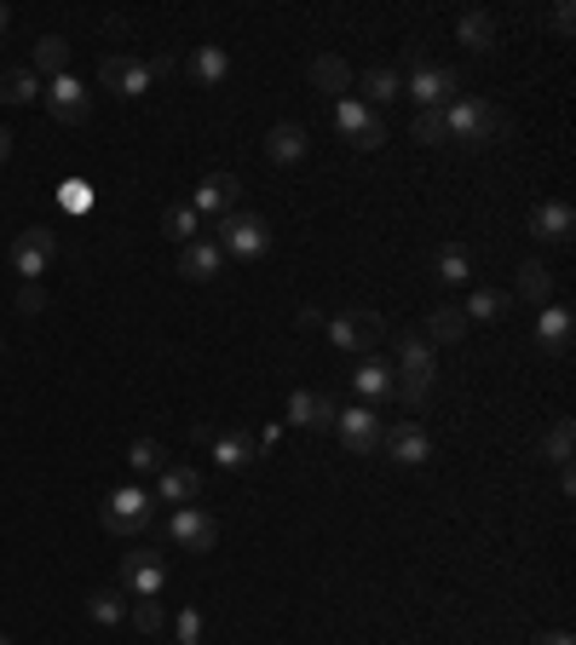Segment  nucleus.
I'll return each mask as SVG.
<instances>
[{
	"mask_svg": "<svg viewBox=\"0 0 576 645\" xmlns=\"http://www.w3.org/2000/svg\"><path fill=\"white\" fill-rule=\"evenodd\" d=\"M427 346H450V341H461L468 335V318H461V306H438V311H427Z\"/></svg>",
	"mask_w": 576,
	"mask_h": 645,
	"instance_id": "nucleus-28",
	"label": "nucleus"
},
{
	"mask_svg": "<svg viewBox=\"0 0 576 645\" xmlns=\"http://www.w3.org/2000/svg\"><path fill=\"white\" fill-rule=\"evenodd\" d=\"M329 341H335L341 352H364L369 358V346L387 335V323H381V311H341V318H329Z\"/></svg>",
	"mask_w": 576,
	"mask_h": 645,
	"instance_id": "nucleus-5",
	"label": "nucleus"
},
{
	"mask_svg": "<svg viewBox=\"0 0 576 645\" xmlns=\"http://www.w3.org/2000/svg\"><path fill=\"white\" fill-rule=\"evenodd\" d=\"M392 352H398V369H392V392H404V404L421 410L438 387V364H433V346L421 329H398L392 335Z\"/></svg>",
	"mask_w": 576,
	"mask_h": 645,
	"instance_id": "nucleus-1",
	"label": "nucleus"
},
{
	"mask_svg": "<svg viewBox=\"0 0 576 645\" xmlns=\"http://www.w3.org/2000/svg\"><path fill=\"white\" fill-rule=\"evenodd\" d=\"M173 456H168V444H157V438H133L127 444V467L133 473H162Z\"/></svg>",
	"mask_w": 576,
	"mask_h": 645,
	"instance_id": "nucleus-36",
	"label": "nucleus"
},
{
	"mask_svg": "<svg viewBox=\"0 0 576 645\" xmlns=\"http://www.w3.org/2000/svg\"><path fill=\"white\" fill-rule=\"evenodd\" d=\"M537 645H576L565 629H548V634H537Z\"/></svg>",
	"mask_w": 576,
	"mask_h": 645,
	"instance_id": "nucleus-45",
	"label": "nucleus"
},
{
	"mask_svg": "<svg viewBox=\"0 0 576 645\" xmlns=\"http://www.w3.org/2000/svg\"><path fill=\"white\" fill-rule=\"evenodd\" d=\"M548 30H553V35H571V30H576V7H571V0H560V7L548 12Z\"/></svg>",
	"mask_w": 576,
	"mask_h": 645,
	"instance_id": "nucleus-43",
	"label": "nucleus"
},
{
	"mask_svg": "<svg viewBox=\"0 0 576 645\" xmlns=\"http://www.w3.org/2000/svg\"><path fill=\"white\" fill-rule=\"evenodd\" d=\"M162 622H168L162 599H133V629L139 634H162Z\"/></svg>",
	"mask_w": 576,
	"mask_h": 645,
	"instance_id": "nucleus-39",
	"label": "nucleus"
},
{
	"mask_svg": "<svg viewBox=\"0 0 576 645\" xmlns=\"http://www.w3.org/2000/svg\"><path fill=\"white\" fill-rule=\"evenodd\" d=\"M7 156H12V133L0 127V162H7Z\"/></svg>",
	"mask_w": 576,
	"mask_h": 645,
	"instance_id": "nucleus-46",
	"label": "nucleus"
},
{
	"mask_svg": "<svg viewBox=\"0 0 576 645\" xmlns=\"http://www.w3.org/2000/svg\"><path fill=\"white\" fill-rule=\"evenodd\" d=\"M99 81L110 87V93H122V99H145L150 93V64L145 58H133V53H110L104 64H99Z\"/></svg>",
	"mask_w": 576,
	"mask_h": 645,
	"instance_id": "nucleus-10",
	"label": "nucleus"
},
{
	"mask_svg": "<svg viewBox=\"0 0 576 645\" xmlns=\"http://www.w3.org/2000/svg\"><path fill=\"white\" fill-rule=\"evenodd\" d=\"M47 93V81H41L30 64H18V70H0V99L7 104H30V99H41Z\"/></svg>",
	"mask_w": 576,
	"mask_h": 645,
	"instance_id": "nucleus-30",
	"label": "nucleus"
},
{
	"mask_svg": "<svg viewBox=\"0 0 576 645\" xmlns=\"http://www.w3.org/2000/svg\"><path fill=\"white\" fill-rule=\"evenodd\" d=\"M226 76H231V53L226 47H196L191 53V81L196 87H219Z\"/></svg>",
	"mask_w": 576,
	"mask_h": 645,
	"instance_id": "nucleus-29",
	"label": "nucleus"
},
{
	"mask_svg": "<svg viewBox=\"0 0 576 645\" xmlns=\"http://www.w3.org/2000/svg\"><path fill=\"white\" fill-rule=\"evenodd\" d=\"M456 87H461L456 70H445V64H427V58H421L415 70H410V81H404V93H410L421 110H445Z\"/></svg>",
	"mask_w": 576,
	"mask_h": 645,
	"instance_id": "nucleus-7",
	"label": "nucleus"
},
{
	"mask_svg": "<svg viewBox=\"0 0 576 645\" xmlns=\"http://www.w3.org/2000/svg\"><path fill=\"white\" fill-rule=\"evenodd\" d=\"M571 335H576L571 306H542V311H537V346H542V352L565 358V352H571Z\"/></svg>",
	"mask_w": 576,
	"mask_h": 645,
	"instance_id": "nucleus-17",
	"label": "nucleus"
},
{
	"mask_svg": "<svg viewBox=\"0 0 576 645\" xmlns=\"http://www.w3.org/2000/svg\"><path fill=\"white\" fill-rule=\"evenodd\" d=\"M157 496L162 502H173V507H191L196 496H203V473H196V467H162V484H157Z\"/></svg>",
	"mask_w": 576,
	"mask_h": 645,
	"instance_id": "nucleus-22",
	"label": "nucleus"
},
{
	"mask_svg": "<svg viewBox=\"0 0 576 645\" xmlns=\"http://www.w3.org/2000/svg\"><path fill=\"white\" fill-rule=\"evenodd\" d=\"M237 196H242V180H237V173H208V180L196 185L191 208H196V214H219V219H226V214H237Z\"/></svg>",
	"mask_w": 576,
	"mask_h": 645,
	"instance_id": "nucleus-16",
	"label": "nucleus"
},
{
	"mask_svg": "<svg viewBox=\"0 0 576 645\" xmlns=\"http://www.w3.org/2000/svg\"><path fill=\"white\" fill-rule=\"evenodd\" d=\"M58 208L64 214H87V208H93V185H87V180H64L58 185Z\"/></svg>",
	"mask_w": 576,
	"mask_h": 645,
	"instance_id": "nucleus-40",
	"label": "nucleus"
},
{
	"mask_svg": "<svg viewBox=\"0 0 576 645\" xmlns=\"http://www.w3.org/2000/svg\"><path fill=\"white\" fill-rule=\"evenodd\" d=\"M571 231H576V214H571V203H560V196H548V203L530 208V237H537V242H553V249H565Z\"/></svg>",
	"mask_w": 576,
	"mask_h": 645,
	"instance_id": "nucleus-14",
	"label": "nucleus"
},
{
	"mask_svg": "<svg viewBox=\"0 0 576 645\" xmlns=\"http://www.w3.org/2000/svg\"><path fill=\"white\" fill-rule=\"evenodd\" d=\"M214 249L219 254H231V260H260L265 249H272V231H265V219L260 214H226L219 219V237H214Z\"/></svg>",
	"mask_w": 576,
	"mask_h": 645,
	"instance_id": "nucleus-3",
	"label": "nucleus"
},
{
	"mask_svg": "<svg viewBox=\"0 0 576 645\" xmlns=\"http://www.w3.org/2000/svg\"><path fill=\"white\" fill-rule=\"evenodd\" d=\"M99 525L110 530V537H139V530L150 525V491H133V484L110 491L104 507H99Z\"/></svg>",
	"mask_w": 576,
	"mask_h": 645,
	"instance_id": "nucleus-4",
	"label": "nucleus"
},
{
	"mask_svg": "<svg viewBox=\"0 0 576 645\" xmlns=\"http://www.w3.org/2000/svg\"><path fill=\"white\" fill-rule=\"evenodd\" d=\"M352 392H358L369 410L381 404V398H392V364H381L375 352H369V358H358V369H352Z\"/></svg>",
	"mask_w": 576,
	"mask_h": 645,
	"instance_id": "nucleus-20",
	"label": "nucleus"
},
{
	"mask_svg": "<svg viewBox=\"0 0 576 645\" xmlns=\"http://www.w3.org/2000/svg\"><path fill=\"white\" fill-rule=\"evenodd\" d=\"M358 93H364V104H369V110H375V104H392L398 93H404V76L387 70V64H375V70H364V76H358Z\"/></svg>",
	"mask_w": 576,
	"mask_h": 645,
	"instance_id": "nucleus-26",
	"label": "nucleus"
},
{
	"mask_svg": "<svg viewBox=\"0 0 576 645\" xmlns=\"http://www.w3.org/2000/svg\"><path fill=\"white\" fill-rule=\"evenodd\" d=\"M18 311H24V318L47 311V288H41V283H24V288H18Z\"/></svg>",
	"mask_w": 576,
	"mask_h": 645,
	"instance_id": "nucleus-42",
	"label": "nucleus"
},
{
	"mask_svg": "<svg viewBox=\"0 0 576 645\" xmlns=\"http://www.w3.org/2000/svg\"><path fill=\"white\" fill-rule=\"evenodd\" d=\"M288 421L306 433H323V427H335V404H329L323 392H295L288 398Z\"/></svg>",
	"mask_w": 576,
	"mask_h": 645,
	"instance_id": "nucleus-21",
	"label": "nucleus"
},
{
	"mask_svg": "<svg viewBox=\"0 0 576 645\" xmlns=\"http://www.w3.org/2000/svg\"><path fill=\"white\" fill-rule=\"evenodd\" d=\"M445 116H450V139L468 145V150H484V145H502L507 139V116H502L491 99H450Z\"/></svg>",
	"mask_w": 576,
	"mask_h": 645,
	"instance_id": "nucleus-2",
	"label": "nucleus"
},
{
	"mask_svg": "<svg viewBox=\"0 0 576 645\" xmlns=\"http://www.w3.org/2000/svg\"><path fill=\"white\" fill-rule=\"evenodd\" d=\"M53 254H58V237L47 226H30V231H18V242H12V272L24 283H35V277H47Z\"/></svg>",
	"mask_w": 576,
	"mask_h": 645,
	"instance_id": "nucleus-8",
	"label": "nucleus"
},
{
	"mask_svg": "<svg viewBox=\"0 0 576 645\" xmlns=\"http://www.w3.org/2000/svg\"><path fill=\"white\" fill-rule=\"evenodd\" d=\"M306 150H312V133H306L300 122H277L272 133H265V156H272L277 168H295Z\"/></svg>",
	"mask_w": 576,
	"mask_h": 645,
	"instance_id": "nucleus-18",
	"label": "nucleus"
},
{
	"mask_svg": "<svg viewBox=\"0 0 576 645\" xmlns=\"http://www.w3.org/2000/svg\"><path fill=\"white\" fill-rule=\"evenodd\" d=\"M410 139H421V145H445V139H450V116H445V110H421L415 127H410Z\"/></svg>",
	"mask_w": 576,
	"mask_h": 645,
	"instance_id": "nucleus-37",
	"label": "nucleus"
},
{
	"mask_svg": "<svg viewBox=\"0 0 576 645\" xmlns=\"http://www.w3.org/2000/svg\"><path fill=\"white\" fill-rule=\"evenodd\" d=\"M0 645H12V640H7V634H0Z\"/></svg>",
	"mask_w": 576,
	"mask_h": 645,
	"instance_id": "nucleus-48",
	"label": "nucleus"
},
{
	"mask_svg": "<svg viewBox=\"0 0 576 645\" xmlns=\"http://www.w3.org/2000/svg\"><path fill=\"white\" fill-rule=\"evenodd\" d=\"M381 450L398 467H427L433 461V438H427V427H415V421H398V427H381Z\"/></svg>",
	"mask_w": 576,
	"mask_h": 645,
	"instance_id": "nucleus-13",
	"label": "nucleus"
},
{
	"mask_svg": "<svg viewBox=\"0 0 576 645\" xmlns=\"http://www.w3.org/2000/svg\"><path fill=\"white\" fill-rule=\"evenodd\" d=\"M122 588H127L133 599H162V588H168V560H162V553H150V548L127 553V560H122Z\"/></svg>",
	"mask_w": 576,
	"mask_h": 645,
	"instance_id": "nucleus-9",
	"label": "nucleus"
},
{
	"mask_svg": "<svg viewBox=\"0 0 576 645\" xmlns=\"http://www.w3.org/2000/svg\"><path fill=\"white\" fill-rule=\"evenodd\" d=\"M208 444H214V461H219V467H231V473H242V467H254V461H260V444H254V433H242V427L214 433Z\"/></svg>",
	"mask_w": 576,
	"mask_h": 645,
	"instance_id": "nucleus-19",
	"label": "nucleus"
},
{
	"mask_svg": "<svg viewBox=\"0 0 576 645\" xmlns=\"http://www.w3.org/2000/svg\"><path fill=\"white\" fill-rule=\"evenodd\" d=\"M335 433L352 456H375L381 450V415L369 404H352V410H335Z\"/></svg>",
	"mask_w": 576,
	"mask_h": 645,
	"instance_id": "nucleus-11",
	"label": "nucleus"
},
{
	"mask_svg": "<svg viewBox=\"0 0 576 645\" xmlns=\"http://www.w3.org/2000/svg\"><path fill=\"white\" fill-rule=\"evenodd\" d=\"M323 323H329V318H323L318 306H306V311H300V329H323Z\"/></svg>",
	"mask_w": 576,
	"mask_h": 645,
	"instance_id": "nucleus-44",
	"label": "nucleus"
},
{
	"mask_svg": "<svg viewBox=\"0 0 576 645\" xmlns=\"http://www.w3.org/2000/svg\"><path fill=\"white\" fill-rule=\"evenodd\" d=\"M507 306H514V295H502V288H473V300H468L461 318H468V323H502Z\"/></svg>",
	"mask_w": 576,
	"mask_h": 645,
	"instance_id": "nucleus-33",
	"label": "nucleus"
},
{
	"mask_svg": "<svg viewBox=\"0 0 576 645\" xmlns=\"http://www.w3.org/2000/svg\"><path fill=\"white\" fill-rule=\"evenodd\" d=\"M173 634H180V645H196V640H203V611L185 606L180 617H173Z\"/></svg>",
	"mask_w": 576,
	"mask_h": 645,
	"instance_id": "nucleus-41",
	"label": "nucleus"
},
{
	"mask_svg": "<svg viewBox=\"0 0 576 645\" xmlns=\"http://www.w3.org/2000/svg\"><path fill=\"white\" fill-rule=\"evenodd\" d=\"M168 542L173 548H185V553H208L219 542V525L203 514V507H173V519H168Z\"/></svg>",
	"mask_w": 576,
	"mask_h": 645,
	"instance_id": "nucleus-12",
	"label": "nucleus"
},
{
	"mask_svg": "<svg viewBox=\"0 0 576 645\" xmlns=\"http://www.w3.org/2000/svg\"><path fill=\"white\" fill-rule=\"evenodd\" d=\"M433 272H438V283L461 288V283H473V260H468V249H461V242H445V249H438V260H433Z\"/></svg>",
	"mask_w": 576,
	"mask_h": 645,
	"instance_id": "nucleus-34",
	"label": "nucleus"
},
{
	"mask_svg": "<svg viewBox=\"0 0 576 645\" xmlns=\"http://www.w3.org/2000/svg\"><path fill=\"white\" fill-rule=\"evenodd\" d=\"M496 35H502V30H496V18H491V12H479V7L456 18V41H461L468 53H491V47H496Z\"/></svg>",
	"mask_w": 576,
	"mask_h": 645,
	"instance_id": "nucleus-24",
	"label": "nucleus"
},
{
	"mask_svg": "<svg viewBox=\"0 0 576 645\" xmlns=\"http://www.w3.org/2000/svg\"><path fill=\"white\" fill-rule=\"evenodd\" d=\"M219 265H226V254H219L214 242H185V254H180V277H191V283H214V277H219Z\"/></svg>",
	"mask_w": 576,
	"mask_h": 645,
	"instance_id": "nucleus-25",
	"label": "nucleus"
},
{
	"mask_svg": "<svg viewBox=\"0 0 576 645\" xmlns=\"http://www.w3.org/2000/svg\"><path fill=\"white\" fill-rule=\"evenodd\" d=\"M87 617L104 622V629H116V622H127V594H122V588H99V594H87Z\"/></svg>",
	"mask_w": 576,
	"mask_h": 645,
	"instance_id": "nucleus-35",
	"label": "nucleus"
},
{
	"mask_svg": "<svg viewBox=\"0 0 576 645\" xmlns=\"http://www.w3.org/2000/svg\"><path fill=\"white\" fill-rule=\"evenodd\" d=\"M335 127H341L358 150H381V145H387V122L375 116L364 99H335Z\"/></svg>",
	"mask_w": 576,
	"mask_h": 645,
	"instance_id": "nucleus-6",
	"label": "nucleus"
},
{
	"mask_svg": "<svg viewBox=\"0 0 576 645\" xmlns=\"http://www.w3.org/2000/svg\"><path fill=\"white\" fill-rule=\"evenodd\" d=\"M30 70L41 81H58V76H70V41L64 35H41L35 41V58H30Z\"/></svg>",
	"mask_w": 576,
	"mask_h": 645,
	"instance_id": "nucleus-23",
	"label": "nucleus"
},
{
	"mask_svg": "<svg viewBox=\"0 0 576 645\" xmlns=\"http://www.w3.org/2000/svg\"><path fill=\"white\" fill-rule=\"evenodd\" d=\"M162 231H168L173 242H196V208H191V203L168 208V214H162Z\"/></svg>",
	"mask_w": 576,
	"mask_h": 645,
	"instance_id": "nucleus-38",
	"label": "nucleus"
},
{
	"mask_svg": "<svg viewBox=\"0 0 576 645\" xmlns=\"http://www.w3.org/2000/svg\"><path fill=\"white\" fill-rule=\"evenodd\" d=\"M312 87H318V93H335V99H346V93H352V64H346V58H335V53L312 58Z\"/></svg>",
	"mask_w": 576,
	"mask_h": 645,
	"instance_id": "nucleus-27",
	"label": "nucleus"
},
{
	"mask_svg": "<svg viewBox=\"0 0 576 645\" xmlns=\"http://www.w3.org/2000/svg\"><path fill=\"white\" fill-rule=\"evenodd\" d=\"M0 30H7V7H0Z\"/></svg>",
	"mask_w": 576,
	"mask_h": 645,
	"instance_id": "nucleus-47",
	"label": "nucleus"
},
{
	"mask_svg": "<svg viewBox=\"0 0 576 645\" xmlns=\"http://www.w3.org/2000/svg\"><path fill=\"white\" fill-rule=\"evenodd\" d=\"M571 444H576V421L560 415V421H553V427L542 433L537 450H542V461H553V467H571Z\"/></svg>",
	"mask_w": 576,
	"mask_h": 645,
	"instance_id": "nucleus-32",
	"label": "nucleus"
},
{
	"mask_svg": "<svg viewBox=\"0 0 576 645\" xmlns=\"http://www.w3.org/2000/svg\"><path fill=\"white\" fill-rule=\"evenodd\" d=\"M47 110H53V122H64V127H76V122H87V110H93V93H87V87L76 81V76H58L47 93Z\"/></svg>",
	"mask_w": 576,
	"mask_h": 645,
	"instance_id": "nucleus-15",
	"label": "nucleus"
},
{
	"mask_svg": "<svg viewBox=\"0 0 576 645\" xmlns=\"http://www.w3.org/2000/svg\"><path fill=\"white\" fill-rule=\"evenodd\" d=\"M519 295L537 306V311L553 306V272H548L542 260H525V265H519Z\"/></svg>",
	"mask_w": 576,
	"mask_h": 645,
	"instance_id": "nucleus-31",
	"label": "nucleus"
}]
</instances>
